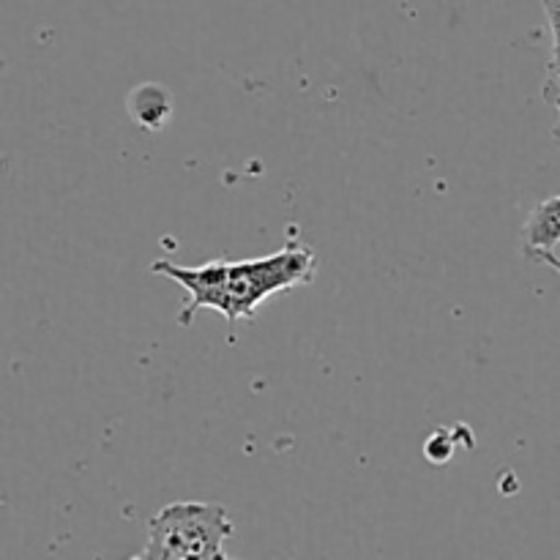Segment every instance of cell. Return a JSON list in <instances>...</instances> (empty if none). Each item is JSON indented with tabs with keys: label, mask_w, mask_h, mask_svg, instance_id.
<instances>
[{
	"label": "cell",
	"mask_w": 560,
	"mask_h": 560,
	"mask_svg": "<svg viewBox=\"0 0 560 560\" xmlns=\"http://www.w3.org/2000/svg\"><path fill=\"white\" fill-rule=\"evenodd\" d=\"M317 257L310 246H284L266 257L252 260H211L206 266H178L156 260L151 266L159 277L173 279L186 290V304L180 310V326H189L200 310H213L224 320H255L257 306L277 293L304 288L315 279Z\"/></svg>",
	"instance_id": "obj_1"
},
{
	"label": "cell",
	"mask_w": 560,
	"mask_h": 560,
	"mask_svg": "<svg viewBox=\"0 0 560 560\" xmlns=\"http://www.w3.org/2000/svg\"><path fill=\"white\" fill-rule=\"evenodd\" d=\"M233 530L235 525L222 503H170L148 523V541L137 560H222L228 558L224 545Z\"/></svg>",
	"instance_id": "obj_2"
},
{
	"label": "cell",
	"mask_w": 560,
	"mask_h": 560,
	"mask_svg": "<svg viewBox=\"0 0 560 560\" xmlns=\"http://www.w3.org/2000/svg\"><path fill=\"white\" fill-rule=\"evenodd\" d=\"M131 120L148 131H162L175 113L173 93L159 82H142L126 98Z\"/></svg>",
	"instance_id": "obj_3"
},
{
	"label": "cell",
	"mask_w": 560,
	"mask_h": 560,
	"mask_svg": "<svg viewBox=\"0 0 560 560\" xmlns=\"http://www.w3.org/2000/svg\"><path fill=\"white\" fill-rule=\"evenodd\" d=\"M525 255L550 252L560 244V195L541 200L523 224Z\"/></svg>",
	"instance_id": "obj_4"
},
{
	"label": "cell",
	"mask_w": 560,
	"mask_h": 560,
	"mask_svg": "<svg viewBox=\"0 0 560 560\" xmlns=\"http://www.w3.org/2000/svg\"><path fill=\"white\" fill-rule=\"evenodd\" d=\"M545 5L547 25L552 33V58L547 63V82H545V98L552 107H560V0H541Z\"/></svg>",
	"instance_id": "obj_5"
},
{
	"label": "cell",
	"mask_w": 560,
	"mask_h": 560,
	"mask_svg": "<svg viewBox=\"0 0 560 560\" xmlns=\"http://www.w3.org/2000/svg\"><path fill=\"white\" fill-rule=\"evenodd\" d=\"M530 257H534V260H539V262H545V266H550L552 271L560 273V257L552 255V249L550 252H536V255H530Z\"/></svg>",
	"instance_id": "obj_6"
},
{
	"label": "cell",
	"mask_w": 560,
	"mask_h": 560,
	"mask_svg": "<svg viewBox=\"0 0 560 560\" xmlns=\"http://www.w3.org/2000/svg\"><path fill=\"white\" fill-rule=\"evenodd\" d=\"M558 115H560V107H558ZM552 140H556V142H558V148H560V118H558L556 129H552Z\"/></svg>",
	"instance_id": "obj_7"
}]
</instances>
